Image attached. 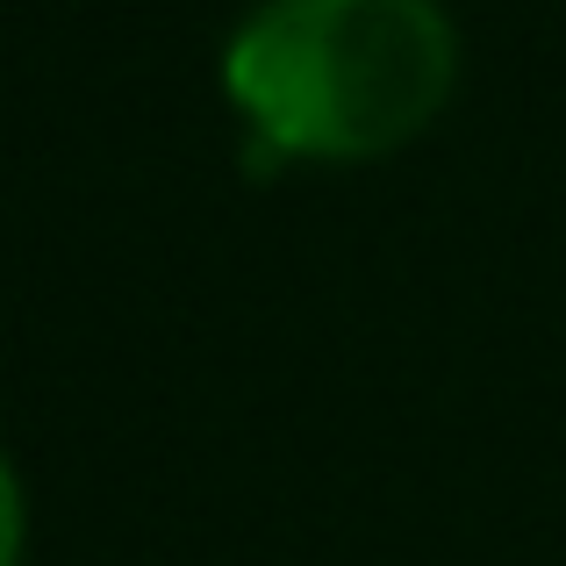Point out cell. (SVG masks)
<instances>
[{
    "mask_svg": "<svg viewBox=\"0 0 566 566\" xmlns=\"http://www.w3.org/2000/svg\"><path fill=\"white\" fill-rule=\"evenodd\" d=\"M22 545H29V502H22L8 452H0V566H22Z\"/></svg>",
    "mask_w": 566,
    "mask_h": 566,
    "instance_id": "cell-2",
    "label": "cell"
},
{
    "mask_svg": "<svg viewBox=\"0 0 566 566\" xmlns=\"http://www.w3.org/2000/svg\"><path fill=\"white\" fill-rule=\"evenodd\" d=\"M459 86L438 0H259L222 43V94L259 158L374 166L416 144Z\"/></svg>",
    "mask_w": 566,
    "mask_h": 566,
    "instance_id": "cell-1",
    "label": "cell"
}]
</instances>
